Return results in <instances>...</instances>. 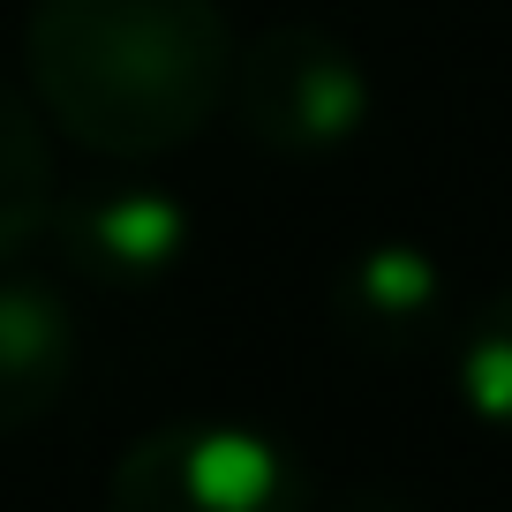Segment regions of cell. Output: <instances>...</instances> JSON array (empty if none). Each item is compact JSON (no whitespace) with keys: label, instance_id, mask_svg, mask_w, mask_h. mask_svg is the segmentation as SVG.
<instances>
[{"label":"cell","instance_id":"cell-3","mask_svg":"<svg viewBox=\"0 0 512 512\" xmlns=\"http://www.w3.org/2000/svg\"><path fill=\"white\" fill-rule=\"evenodd\" d=\"M106 512H309V475L249 422H159L121 445Z\"/></svg>","mask_w":512,"mask_h":512},{"label":"cell","instance_id":"cell-8","mask_svg":"<svg viewBox=\"0 0 512 512\" xmlns=\"http://www.w3.org/2000/svg\"><path fill=\"white\" fill-rule=\"evenodd\" d=\"M460 400L482 422L512 430V287L482 302V317L460 339Z\"/></svg>","mask_w":512,"mask_h":512},{"label":"cell","instance_id":"cell-1","mask_svg":"<svg viewBox=\"0 0 512 512\" xmlns=\"http://www.w3.org/2000/svg\"><path fill=\"white\" fill-rule=\"evenodd\" d=\"M31 91L98 159H166L226 106L234 23L219 0H31Z\"/></svg>","mask_w":512,"mask_h":512},{"label":"cell","instance_id":"cell-7","mask_svg":"<svg viewBox=\"0 0 512 512\" xmlns=\"http://www.w3.org/2000/svg\"><path fill=\"white\" fill-rule=\"evenodd\" d=\"M46 204H53V144L38 128L31 98L0 76V264L38 241Z\"/></svg>","mask_w":512,"mask_h":512},{"label":"cell","instance_id":"cell-4","mask_svg":"<svg viewBox=\"0 0 512 512\" xmlns=\"http://www.w3.org/2000/svg\"><path fill=\"white\" fill-rule=\"evenodd\" d=\"M38 234L91 287H159L189 256V204L159 181H106V189L53 196Z\"/></svg>","mask_w":512,"mask_h":512},{"label":"cell","instance_id":"cell-5","mask_svg":"<svg viewBox=\"0 0 512 512\" xmlns=\"http://www.w3.org/2000/svg\"><path fill=\"white\" fill-rule=\"evenodd\" d=\"M332 324L362 354H422L445 339V264L422 241H369L332 279Z\"/></svg>","mask_w":512,"mask_h":512},{"label":"cell","instance_id":"cell-9","mask_svg":"<svg viewBox=\"0 0 512 512\" xmlns=\"http://www.w3.org/2000/svg\"><path fill=\"white\" fill-rule=\"evenodd\" d=\"M339 512H430V505H415V497H400V490H369V497H347Z\"/></svg>","mask_w":512,"mask_h":512},{"label":"cell","instance_id":"cell-2","mask_svg":"<svg viewBox=\"0 0 512 512\" xmlns=\"http://www.w3.org/2000/svg\"><path fill=\"white\" fill-rule=\"evenodd\" d=\"M241 136L272 159L317 166L339 159L369 128V68L347 38H332L324 23H272L249 46H234V83H226Z\"/></svg>","mask_w":512,"mask_h":512},{"label":"cell","instance_id":"cell-6","mask_svg":"<svg viewBox=\"0 0 512 512\" xmlns=\"http://www.w3.org/2000/svg\"><path fill=\"white\" fill-rule=\"evenodd\" d=\"M83 317L46 272H0V437L46 422L76 392Z\"/></svg>","mask_w":512,"mask_h":512}]
</instances>
